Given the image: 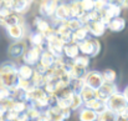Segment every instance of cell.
<instances>
[{
	"label": "cell",
	"instance_id": "1",
	"mask_svg": "<svg viewBox=\"0 0 128 121\" xmlns=\"http://www.w3.org/2000/svg\"><path fill=\"white\" fill-rule=\"evenodd\" d=\"M19 81L18 66L14 61H6L0 65V86L14 89Z\"/></svg>",
	"mask_w": 128,
	"mask_h": 121
},
{
	"label": "cell",
	"instance_id": "2",
	"mask_svg": "<svg viewBox=\"0 0 128 121\" xmlns=\"http://www.w3.org/2000/svg\"><path fill=\"white\" fill-rule=\"evenodd\" d=\"M106 107L111 111H113L116 115L121 114L123 110H126L128 107V101L124 97L123 92H114L113 95H111L107 100H106Z\"/></svg>",
	"mask_w": 128,
	"mask_h": 121
},
{
	"label": "cell",
	"instance_id": "3",
	"mask_svg": "<svg viewBox=\"0 0 128 121\" xmlns=\"http://www.w3.org/2000/svg\"><path fill=\"white\" fill-rule=\"evenodd\" d=\"M77 44H78L80 54L86 55L88 57H94L101 51V42L96 38H86L85 40L80 41Z\"/></svg>",
	"mask_w": 128,
	"mask_h": 121
},
{
	"label": "cell",
	"instance_id": "4",
	"mask_svg": "<svg viewBox=\"0 0 128 121\" xmlns=\"http://www.w3.org/2000/svg\"><path fill=\"white\" fill-rule=\"evenodd\" d=\"M46 115L48 116L50 121H66L67 119H70L72 111L68 109V107H65V109H61L58 107L57 105L55 106H50L45 110Z\"/></svg>",
	"mask_w": 128,
	"mask_h": 121
},
{
	"label": "cell",
	"instance_id": "5",
	"mask_svg": "<svg viewBox=\"0 0 128 121\" xmlns=\"http://www.w3.org/2000/svg\"><path fill=\"white\" fill-rule=\"evenodd\" d=\"M100 13V20L103 23V24H108L111 19L113 18H117V16H121V13H122V8L121 6H117V5H113V4H110L107 3L106 8Z\"/></svg>",
	"mask_w": 128,
	"mask_h": 121
},
{
	"label": "cell",
	"instance_id": "6",
	"mask_svg": "<svg viewBox=\"0 0 128 121\" xmlns=\"http://www.w3.org/2000/svg\"><path fill=\"white\" fill-rule=\"evenodd\" d=\"M64 45H65V42L56 35V33H55L54 35H51L50 38L46 39V50H48V51H50L51 54H54L56 57L64 56V54H62Z\"/></svg>",
	"mask_w": 128,
	"mask_h": 121
},
{
	"label": "cell",
	"instance_id": "7",
	"mask_svg": "<svg viewBox=\"0 0 128 121\" xmlns=\"http://www.w3.org/2000/svg\"><path fill=\"white\" fill-rule=\"evenodd\" d=\"M42 52V49L41 47H38V46H31L30 49H28L25 51V54L21 56V60L24 64L26 65H30V66H35L39 60H40V55Z\"/></svg>",
	"mask_w": 128,
	"mask_h": 121
},
{
	"label": "cell",
	"instance_id": "8",
	"mask_svg": "<svg viewBox=\"0 0 128 121\" xmlns=\"http://www.w3.org/2000/svg\"><path fill=\"white\" fill-rule=\"evenodd\" d=\"M117 91H118V87H117L116 82H103L96 90V97L106 102V100Z\"/></svg>",
	"mask_w": 128,
	"mask_h": 121
},
{
	"label": "cell",
	"instance_id": "9",
	"mask_svg": "<svg viewBox=\"0 0 128 121\" xmlns=\"http://www.w3.org/2000/svg\"><path fill=\"white\" fill-rule=\"evenodd\" d=\"M34 26L36 28V31L44 34V36L46 39L55 34V28L52 25H50L48 21H46V19L42 16H38L34 19Z\"/></svg>",
	"mask_w": 128,
	"mask_h": 121
},
{
	"label": "cell",
	"instance_id": "10",
	"mask_svg": "<svg viewBox=\"0 0 128 121\" xmlns=\"http://www.w3.org/2000/svg\"><path fill=\"white\" fill-rule=\"evenodd\" d=\"M84 81L87 86L97 90L103 82V76H102V73L100 71H96V70H91V71H87L86 75L84 76Z\"/></svg>",
	"mask_w": 128,
	"mask_h": 121
},
{
	"label": "cell",
	"instance_id": "11",
	"mask_svg": "<svg viewBox=\"0 0 128 121\" xmlns=\"http://www.w3.org/2000/svg\"><path fill=\"white\" fill-rule=\"evenodd\" d=\"M58 0H41L39 11L42 18H54L55 10L58 5Z\"/></svg>",
	"mask_w": 128,
	"mask_h": 121
},
{
	"label": "cell",
	"instance_id": "12",
	"mask_svg": "<svg viewBox=\"0 0 128 121\" xmlns=\"http://www.w3.org/2000/svg\"><path fill=\"white\" fill-rule=\"evenodd\" d=\"M71 18V11H70V6L68 4L66 3H61L57 5L56 10H55V14H54V18H51L54 21H55V25L61 23V21H65L67 19Z\"/></svg>",
	"mask_w": 128,
	"mask_h": 121
},
{
	"label": "cell",
	"instance_id": "13",
	"mask_svg": "<svg viewBox=\"0 0 128 121\" xmlns=\"http://www.w3.org/2000/svg\"><path fill=\"white\" fill-rule=\"evenodd\" d=\"M26 50H28V46H26V42L24 40L14 41V42L9 46V49H8L9 56H10L11 59H14V60L21 59V56L25 54Z\"/></svg>",
	"mask_w": 128,
	"mask_h": 121
},
{
	"label": "cell",
	"instance_id": "14",
	"mask_svg": "<svg viewBox=\"0 0 128 121\" xmlns=\"http://www.w3.org/2000/svg\"><path fill=\"white\" fill-rule=\"evenodd\" d=\"M88 30V34H91L93 38H100L104 34L106 29H107V25L103 24L101 20H94V21H91L88 23L87 25H85Z\"/></svg>",
	"mask_w": 128,
	"mask_h": 121
},
{
	"label": "cell",
	"instance_id": "15",
	"mask_svg": "<svg viewBox=\"0 0 128 121\" xmlns=\"http://www.w3.org/2000/svg\"><path fill=\"white\" fill-rule=\"evenodd\" d=\"M15 24H24V19L21 16V14L15 13V11H10L8 15H5L4 18L0 19V25L6 28L10 25H15Z\"/></svg>",
	"mask_w": 128,
	"mask_h": 121
},
{
	"label": "cell",
	"instance_id": "16",
	"mask_svg": "<svg viewBox=\"0 0 128 121\" xmlns=\"http://www.w3.org/2000/svg\"><path fill=\"white\" fill-rule=\"evenodd\" d=\"M5 29H6L8 35L15 41L22 40V39H24V36H25V28H24V24H15V25H10V26H6Z\"/></svg>",
	"mask_w": 128,
	"mask_h": 121
},
{
	"label": "cell",
	"instance_id": "17",
	"mask_svg": "<svg viewBox=\"0 0 128 121\" xmlns=\"http://www.w3.org/2000/svg\"><path fill=\"white\" fill-rule=\"evenodd\" d=\"M64 57H67L68 60L75 59L76 56L80 55V49H78V44L77 42H72L68 41L64 45V50H62Z\"/></svg>",
	"mask_w": 128,
	"mask_h": 121
},
{
	"label": "cell",
	"instance_id": "18",
	"mask_svg": "<svg viewBox=\"0 0 128 121\" xmlns=\"http://www.w3.org/2000/svg\"><path fill=\"white\" fill-rule=\"evenodd\" d=\"M54 28H55V33H56V35L64 41L65 44L68 42V41H71V34H72V31L66 26V24H65L64 21L56 24V26H54Z\"/></svg>",
	"mask_w": 128,
	"mask_h": 121
},
{
	"label": "cell",
	"instance_id": "19",
	"mask_svg": "<svg viewBox=\"0 0 128 121\" xmlns=\"http://www.w3.org/2000/svg\"><path fill=\"white\" fill-rule=\"evenodd\" d=\"M84 106L91 109V110H93L97 115H98L100 112H102L103 110L107 109V107H106V102L102 101V100H100V99H97V97H93V99L86 101L85 104H84Z\"/></svg>",
	"mask_w": 128,
	"mask_h": 121
},
{
	"label": "cell",
	"instance_id": "20",
	"mask_svg": "<svg viewBox=\"0 0 128 121\" xmlns=\"http://www.w3.org/2000/svg\"><path fill=\"white\" fill-rule=\"evenodd\" d=\"M124 28H126V20L121 16L111 19L110 23L107 24V29L113 31V33H121L124 30Z\"/></svg>",
	"mask_w": 128,
	"mask_h": 121
},
{
	"label": "cell",
	"instance_id": "21",
	"mask_svg": "<svg viewBox=\"0 0 128 121\" xmlns=\"http://www.w3.org/2000/svg\"><path fill=\"white\" fill-rule=\"evenodd\" d=\"M34 0H12V8L11 10L19 14H25L29 11L31 4Z\"/></svg>",
	"mask_w": 128,
	"mask_h": 121
},
{
	"label": "cell",
	"instance_id": "22",
	"mask_svg": "<svg viewBox=\"0 0 128 121\" xmlns=\"http://www.w3.org/2000/svg\"><path fill=\"white\" fill-rule=\"evenodd\" d=\"M29 41L31 42V46H38V47H41L42 50L46 49V38L44 36V34L39 31L31 33L29 36Z\"/></svg>",
	"mask_w": 128,
	"mask_h": 121
},
{
	"label": "cell",
	"instance_id": "23",
	"mask_svg": "<svg viewBox=\"0 0 128 121\" xmlns=\"http://www.w3.org/2000/svg\"><path fill=\"white\" fill-rule=\"evenodd\" d=\"M78 120L80 121H97V114L93 110L82 106L78 110Z\"/></svg>",
	"mask_w": 128,
	"mask_h": 121
},
{
	"label": "cell",
	"instance_id": "24",
	"mask_svg": "<svg viewBox=\"0 0 128 121\" xmlns=\"http://www.w3.org/2000/svg\"><path fill=\"white\" fill-rule=\"evenodd\" d=\"M55 60H56V56H55L54 54H51L48 50L45 49V50H42V52H41V55H40V60H39V63L42 64L45 68L50 69V68L54 65Z\"/></svg>",
	"mask_w": 128,
	"mask_h": 121
},
{
	"label": "cell",
	"instance_id": "25",
	"mask_svg": "<svg viewBox=\"0 0 128 121\" xmlns=\"http://www.w3.org/2000/svg\"><path fill=\"white\" fill-rule=\"evenodd\" d=\"M32 74H34V66H30V65H26V64H22V65L18 66V76H19V79L30 80Z\"/></svg>",
	"mask_w": 128,
	"mask_h": 121
},
{
	"label": "cell",
	"instance_id": "26",
	"mask_svg": "<svg viewBox=\"0 0 128 121\" xmlns=\"http://www.w3.org/2000/svg\"><path fill=\"white\" fill-rule=\"evenodd\" d=\"M86 38H88V30L85 25L74 30L72 34H71V41L72 42H80V41L85 40Z\"/></svg>",
	"mask_w": 128,
	"mask_h": 121
},
{
	"label": "cell",
	"instance_id": "27",
	"mask_svg": "<svg viewBox=\"0 0 128 121\" xmlns=\"http://www.w3.org/2000/svg\"><path fill=\"white\" fill-rule=\"evenodd\" d=\"M70 11H71V18H80L85 11L81 5V0H72L68 3Z\"/></svg>",
	"mask_w": 128,
	"mask_h": 121
},
{
	"label": "cell",
	"instance_id": "28",
	"mask_svg": "<svg viewBox=\"0 0 128 121\" xmlns=\"http://www.w3.org/2000/svg\"><path fill=\"white\" fill-rule=\"evenodd\" d=\"M78 94H80L81 99L84 100V104H85L86 101H88V100L96 97V90L92 89V87H90V86H87V85H85V86L82 87V90H81Z\"/></svg>",
	"mask_w": 128,
	"mask_h": 121
},
{
	"label": "cell",
	"instance_id": "29",
	"mask_svg": "<svg viewBox=\"0 0 128 121\" xmlns=\"http://www.w3.org/2000/svg\"><path fill=\"white\" fill-rule=\"evenodd\" d=\"M82 106H84V100L81 99L80 94L75 92V94L72 95L71 101H70V110H71V111H76V110H80Z\"/></svg>",
	"mask_w": 128,
	"mask_h": 121
},
{
	"label": "cell",
	"instance_id": "30",
	"mask_svg": "<svg viewBox=\"0 0 128 121\" xmlns=\"http://www.w3.org/2000/svg\"><path fill=\"white\" fill-rule=\"evenodd\" d=\"M97 121H117V115L113 111L106 109L97 115Z\"/></svg>",
	"mask_w": 128,
	"mask_h": 121
},
{
	"label": "cell",
	"instance_id": "31",
	"mask_svg": "<svg viewBox=\"0 0 128 121\" xmlns=\"http://www.w3.org/2000/svg\"><path fill=\"white\" fill-rule=\"evenodd\" d=\"M74 65H77V66H81V68H88V65H90V57L88 56H86V55H82V54H80L78 56H76L75 59H72V60H70Z\"/></svg>",
	"mask_w": 128,
	"mask_h": 121
},
{
	"label": "cell",
	"instance_id": "32",
	"mask_svg": "<svg viewBox=\"0 0 128 121\" xmlns=\"http://www.w3.org/2000/svg\"><path fill=\"white\" fill-rule=\"evenodd\" d=\"M85 81L84 79H71L70 82H68V87L74 91V92H80L81 90H82V87L85 86Z\"/></svg>",
	"mask_w": 128,
	"mask_h": 121
},
{
	"label": "cell",
	"instance_id": "33",
	"mask_svg": "<svg viewBox=\"0 0 128 121\" xmlns=\"http://www.w3.org/2000/svg\"><path fill=\"white\" fill-rule=\"evenodd\" d=\"M64 23L66 24V26H67L71 31H74V30H76V29H78V28L84 26V25L81 24V21L78 20V18H70V19L65 20Z\"/></svg>",
	"mask_w": 128,
	"mask_h": 121
},
{
	"label": "cell",
	"instance_id": "34",
	"mask_svg": "<svg viewBox=\"0 0 128 121\" xmlns=\"http://www.w3.org/2000/svg\"><path fill=\"white\" fill-rule=\"evenodd\" d=\"M31 82L36 86V87H42L44 84H45V78H44L42 74H40V73H38V71H35L34 70V74H32V76H31Z\"/></svg>",
	"mask_w": 128,
	"mask_h": 121
},
{
	"label": "cell",
	"instance_id": "35",
	"mask_svg": "<svg viewBox=\"0 0 128 121\" xmlns=\"http://www.w3.org/2000/svg\"><path fill=\"white\" fill-rule=\"evenodd\" d=\"M102 76H103L104 82H116V79H117V74L112 69H106L102 73Z\"/></svg>",
	"mask_w": 128,
	"mask_h": 121
},
{
	"label": "cell",
	"instance_id": "36",
	"mask_svg": "<svg viewBox=\"0 0 128 121\" xmlns=\"http://www.w3.org/2000/svg\"><path fill=\"white\" fill-rule=\"evenodd\" d=\"M28 105H29V102L25 101V100H14V106H12V109H14L16 112L20 114V112H25V111H26Z\"/></svg>",
	"mask_w": 128,
	"mask_h": 121
},
{
	"label": "cell",
	"instance_id": "37",
	"mask_svg": "<svg viewBox=\"0 0 128 121\" xmlns=\"http://www.w3.org/2000/svg\"><path fill=\"white\" fill-rule=\"evenodd\" d=\"M81 5H82V9L84 11H92L94 10V3L93 0H81Z\"/></svg>",
	"mask_w": 128,
	"mask_h": 121
},
{
	"label": "cell",
	"instance_id": "38",
	"mask_svg": "<svg viewBox=\"0 0 128 121\" xmlns=\"http://www.w3.org/2000/svg\"><path fill=\"white\" fill-rule=\"evenodd\" d=\"M11 97V90L8 89V87H4V86H0V102Z\"/></svg>",
	"mask_w": 128,
	"mask_h": 121
},
{
	"label": "cell",
	"instance_id": "39",
	"mask_svg": "<svg viewBox=\"0 0 128 121\" xmlns=\"http://www.w3.org/2000/svg\"><path fill=\"white\" fill-rule=\"evenodd\" d=\"M18 115H19V112H16L14 109H10V110H8L5 112L4 119H5V121H15L16 117H18Z\"/></svg>",
	"mask_w": 128,
	"mask_h": 121
},
{
	"label": "cell",
	"instance_id": "40",
	"mask_svg": "<svg viewBox=\"0 0 128 121\" xmlns=\"http://www.w3.org/2000/svg\"><path fill=\"white\" fill-rule=\"evenodd\" d=\"M93 3H94V10L96 11H101V10H103L106 8L108 1L107 0H93Z\"/></svg>",
	"mask_w": 128,
	"mask_h": 121
},
{
	"label": "cell",
	"instance_id": "41",
	"mask_svg": "<svg viewBox=\"0 0 128 121\" xmlns=\"http://www.w3.org/2000/svg\"><path fill=\"white\" fill-rule=\"evenodd\" d=\"M29 116L26 115V112H20L19 115H18V117H16V120L15 121H29Z\"/></svg>",
	"mask_w": 128,
	"mask_h": 121
},
{
	"label": "cell",
	"instance_id": "42",
	"mask_svg": "<svg viewBox=\"0 0 128 121\" xmlns=\"http://www.w3.org/2000/svg\"><path fill=\"white\" fill-rule=\"evenodd\" d=\"M110 4H113V5H117V6H121L123 9L124 6V0H107Z\"/></svg>",
	"mask_w": 128,
	"mask_h": 121
},
{
	"label": "cell",
	"instance_id": "43",
	"mask_svg": "<svg viewBox=\"0 0 128 121\" xmlns=\"http://www.w3.org/2000/svg\"><path fill=\"white\" fill-rule=\"evenodd\" d=\"M35 121H50V119H48V116L46 115V112H45V111H42V112L39 115V117H38Z\"/></svg>",
	"mask_w": 128,
	"mask_h": 121
},
{
	"label": "cell",
	"instance_id": "44",
	"mask_svg": "<svg viewBox=\"0 0 128 121\" xmlns=\"http://www.w3.org/2000/svg\"><path fill=\"white\" fill-rule=\"evenodd\" d=\"M6 111H8V110H6V107L4 106V104H2V102H0V116H4Z\"/></svg>",
	"mask_w": 128,
	"mask_h": 121
},
{
	"label": "cell",
	"instance_id": "45",
	"mask_svg": "<svg viewBox=\"0 0 128 121\" xmlns=\"http://www.w3.org/2000/svg\"><path fill=\"white\" fill-rule=\"evenodd\" d=\"M123 95H124V97L127 99V101H128V86H126V89L123 90Z\"/></svg>",
	"mask_w": 128,
	"mask_h": 121
},
{
	"label": "cell",
	"instance_id": "46",
	"mask_svg": "<svg viewBox=\"0 0 128 121\" xmlns=\"http://www.w3.org/2000/svg\"><path fill=\"white\" fill-rule=\"evenodd\" d=\"M123 8H127L128 9V0H124V6Z\"/></svg>",
	"mask_w": 128,
	"mask_h": 121
},
{
	"label": "cell",
	"instance_id": "47",
	"mask_svg": "<svg viewBox=\"0 0 128 121\" xmlns=\"http://www.w3.org/2000/svg\"><path fill=\"white\" fill-rule=\"evenodd\" d=\"M0 121H5V119H4V116H0Z\"/></svg>",
	"mask_w": 128,
	"mask_h": 121
},
{
	"label": "cell",
	"instance_id": "48",
	"mask_svg": "<svg viewBox=\"0 0 128 121\" xmlns=\"http://www.w3.org/2000/svg\"><path fill=\"white\" fill-rule=\"evenodd\" d=\"M29 121H32V120H29Z\"/></svg>",
	"mask_w": 128,
	"mask_h": 121
},
{
	"label": "cell",
	"instance_id": "49",
	"mask_svg": "<svg viewBox=\"0 0 128 121\" xmlns=\"http://www.w3.org/2000/svg\"><path fill=\"white\" fill-rule=\"evenodd\" d=\"M58 1H61V0H58Z\"/></svg>",
	"mask_w": 128,
	"mask_h": 121
}]
</instances>
